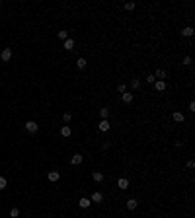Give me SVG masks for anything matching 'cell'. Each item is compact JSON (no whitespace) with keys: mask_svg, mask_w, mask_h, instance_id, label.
<instances>
[{"mask_svg":"<svg viewBox=\"0 0 195 218\" xmlns=\"http://www.w3.org/2000/svg\"><path fill=\"white\" fill-rule=\"evenodd\" d=\"M37 128H39V125L35 121H27L26 123V131L27 133H37Z\"/></svg>","mask_w":195,"mask_h":218,"instance_id":"6da1fadb","label":"cell"},{"mask_svg":"<svg viewBox=\"0 0 195 218\" xmlns=\"http://www.w3.org/2000/svg\"><path fill=\"white\" fill-rule=\"evenodd\" d=\"M117 187H119L121 191H125V189H129V181L125 179V177H119V179H117Z\"/></svg>","mask_w":195,"mask_h":218,"instance_id":"7a4b0ae2","label":"cell"},{"mask_svg":"<svg viewBox=\"0 0 195 218\" xmlns=\"http://www.w3.org/2000/svg\"><path fill=\"white\" fill-rule=\"evenodd\" d=\"M109 123H107V119H102V121H100V125H98V128H100V131H104V133H107V131H109Z\"/></svg>","mask_w":195,"mask_h":218,"instance_id":"3957f363","label":"cell"},{"mask_svg":"<svg viewBox=\"0 0 195 218\" xmlns=\"http://www.w3.org/2000/svg\"><path fill=\"white\" fill-rule=\"evenodd\" d=\"M82 160H84V158H82L80 154H74V156L70 158V164H72V166H80V164H82Z\"/></svg>","mask_w":195,"mask_h":218,"instance_id":"277c9868","label":"cell"},{"mask_svg":"<svg viewBox=\"0 0 195 218\" xmlns=\"http://www.w3.org/2000/svg\"><path fill=\"white\" fill-rule=\"evenodd\" d=\"M154 88H156V92H164L166 90V82H164V80H156Z\"/></svg>","mask_w":195,"mask_h":218,"instance_id":"5b68a950","label":"cell"},{"mask_svg":"<svg viewBox=\"0 0 195 218\" xmlns=\"http://www.w3.org/2000/svg\"><path fill=\"white\" fill-rule=\"evenodd\" d=\"M133 94H131V92H125V94H121V99H123V103H131L133 101Z\"/></svg>","mask_w":195,"mask_h":218,"instance_id":"8992f818","label":"cell"},{"mask_svg":"<svg viewBox=\"0 0 195 218\" xmlns=\"http://www.w3.org/2000/svg\"><path fill=\"white\" fill-rule=\"evenodd\" d=\"M92 203H102V201H104V195H102V193H100V191H96V193H94V195H92Z\"/></svg>","mask_w":195,"mask_h":218,"instance_id":"52a82bcc","label":"cell"},{"mask_svg":"<svg viewBox=\"0 0 195 218\" xmlns=\"http://www.w3.org/2000/svg\"><path fill=\"white\" fill-rule=\"evenodd\" d=\"M0 58H2V60H10V58H12V49H4L2 55H0Z\"/></svg>","mask_w":195,"mask_h":218,"instance_id":"ba28073f","label":"cell"},{"mask_svg":"<svg viewBox=\"0 0 195 218\" xmlns=\"http://www.w3.org/2000/svg\"><path fill=\"white\" fill-rule=\"evenodd\" d=\"M90 203H92V201L88 199V197H82V199L78 201V205H80V208H88V206H90Z\"/></svg>","mask_w":195,"mask_h":218,"instance_id":"9c48e42d","label":"cell"},{"mask_svg":"<svg viewBox=\"0 0 195 218\" xmlns=\"http://www.w3.org/2000/svg\"><path fill=\"white\" fill-rule=\"evenodd\" d=\"M193 27H191V26H187V27H183V29H182V35H183V37H191V35H193Z\"/></svg>","mask_w":195,"mask_h":218,"instance_id":"30bf717a","label":"cell"},{"mask_svg":"<svg viewBox=\"0 0 195 218\" xmlns=\"http://www.w3.org/2000/svg\"><path fill=\"white\" fill-rule=\"evenodd\" d=\"M92 179L96 181V183L104 181V173H102V171H94V173H92Z\"/></svg>","mask_w":195,"mask_h":218,"instance_id":"8fae6325","label":"cell"},{"mask_svg":"<svg viewBox=\"0 0 195 218\" xmlns=\"http://www.w3.org/2000/svg\"><path fill=\"white\" fill-rule=\"evenodd\" d=\"M129 86L133 88V90H141V80H136V78H133L129 82Z\"/></svg>","mask_w":195,"mask_h":218,"instance_id":"7c38bea8","label":"cell"},{"mask_svg":"<svg viewBox=\"0 0 195 218\" xmlns=\"http://www.w3.org/2000/svg\"><path fill=\"white\" fill-rule=\"evenodd\" d=\"M47 177H49V181H58L61 173H58V171H49V175H47Z\"/></svg>","mask_w":195,"mask_h":218,"instance_id":"4fadbf2b","label":"cell"},{"mask_svg":"<svg viewBox=\"0 0 195 218\" xmlns=\"http://www.w3.org/2000/svg\"><path fill=\"white\" fill-rule=\"evenodd\" d=\"M136 205H139V203H136V199H129V201H127V208H129V210H135Z\"/></svg>","mask_w":195,"mask_h":218,"instance_id":"5bb4252c","label":"cell"},{"mask_svg":"<svg viewBox=\"0 0 195 218\" xmlns=\"http://www.w3.org/2000/svg\"><path fill=\"white\" fill-rule=\"evenodd\" d=\"M65 49L66 51H72V49H74V39H66L65 41Z\"/></svg>","mask_w":195,"mask_h":218,"instance_id":"9a60e30c","label":"cell"},{"mask_svg":"<svg viewBox=\"0 0 195 218\" xmlns=\"http://www.w3.org/2000/svg\"><path fill=\"white\" fill-rule=\"evenodd\" d=\"M172 117H174V121H176V123H183V113H180V111H176Z\"/></svg>","mask_w":195,"mask_h":218,"instance_id":"2e32d148","label":"cell"},{"mask_svg":"<svg viewBox=\"0 0 195 218\" xmlns=\"http://www.w3.org/2000/svg\"><path fill=\"white\" fill-rule=\"evenodd\" d=\"M86 64H88V60H86V58H82V57L76 60V66H78V68H86Z\"/></svg>","mask_w":195,"mask_h":218,"instance_id":"e0dca14e","label":"cell"},{"mask_svg":"<svg viewBox=\"0 0 195 218\" xmlns=\"http://www.w3.org/2000/svg\"><path fill=\"white\" fill-rule=\"evenodd\" d=\"M154 78H156V80H164V78H166V72H164V70H156L154 72Z\"/></svg>","mask_w":195,"mask_h":218,"instance_id":"ac0fdd59","label":"cell"},{"mask_svg":"<svg viewBox=\"0 0 195 218\" xmlns=\"http://www.w3.org/2000/svg\"><path fill=\"white\" fill-rule=\"evenodd\" d=\"M107 115H109V109H107V107L100 109V117H102V119H107Z\"/></svg>","mask_w":195,"mask_h":218,"instance_id":"d6986e66","label":"cell"},{"mask_svg":"<svg viewBox=\"0 0 195 218\" xmlns=\"http://www.w3.org/2000/svg\"><path fill=\"white\" fill-rule=\"evenodd\" d=\"M70 133H72V131H70V127H66V125H65L63 128H61V135H63V136H70Z\"/></svg>","mask_w":195,"mask_h":218,"instance_id":"ffe728a7","label":"cell"},{"mask_svg":"<svg viewBox=\"0 0 195 218\" xmlns=\"http://www.w3.org/2000/svg\"><path fill=\"white\" fill-rule=\"evenodd\" d=\"M20 216V210L18 208H12V210H10V218H18Z\"/></svg>","mask_w":195,"mask_h":218,"instance_id":"44dd1931","label":"cell"},{"mask_svg":"<svg viewBox=\"0 0 195 218\" xmlns=\"http://www.w3.org/2000/svg\"><path fill=\"white\" fill-rule=\"evenodd\" d=\"M117 92H119V94H125V92H127V86H125V84H119V86H117Z\"/></svg>","mask_w":195,"mask_h":218,"instance_id":"7402d4cb","label":"cell"},{"mask_svg":"<svg viewBox=\"0 0 195 218\" xmlns=\"http://www.w3.org/2000/svg\"><path fill=\"white\" fill-rule=\"evenodd\" d=\"M58 39H65V41H66V39H68V33H66L65 29H63V31H58Z\"/></svg>","mask_w":195,"mask_h":218,"instance_id":"603a6c76","label":"cell"},{"mask_svg":"<svg viewBox=\"0 0 195 218\" xmlns=\"http://www.w3.org/2000/svg\"><path fill=\"white\" fill-rule=\"evenodd\" d=\"M135 2H127V4H125V10H135Z\"/></svg>","mask_w":195,"mask_h":218,"instance_id":"cb8c5ba5","label":"cell"},{"mask_svg":"<svg viewBox=\"0 0 195 218\" xmlns=\"http://www.w3.org/2000/svg\"><path fill=\"white\" fill-rule=\"evenodd\" d=\"M70 119H72V115H70V113H65V115H63V121H65V123H68Z\"/></svg>","mask_w":195,"mask_h":218,"instance_id":"d4e9b609","label":"cell"},{"mask_svg":"<svg viewBox=\"0 0 195 218\" xmlns=\"http://www.w3.org/2000/svg\"><path fill=\"white\" fill-rule=\"evenodd\" d=\"M183 64H185V66L191 64V57H189V55H187V57H183Z\"/></svg>","mask_w":195,"mask_h":218,"instance_id":"484cf974","label":"cell"},{"mask_svg":"<svg viewBox=\"0 0 195 218\" xmlns=\"http://www.w3.org/2000/svg\"><path fill=\"white\" fill-rule=\"evenodd\" d=\"M6 183H8L6 177H0V189H4V187H6Z\"/></svg>","mask_w":195,"mask_h":218,"instance_id":"4316f807","label":"cell"},{"mask_svg":"<svg viewBox=\"0 0 195 218\" xmlns=\"http://www.w3.org/2000/svg\"><path fill=\"white\" fill-rule=\"evenodd\" d=\"M146 82H148V84H154V82H156V78H154V74H150V76H148V78H146Z\"/></svg>","mask_w":195,"mask_h":218,"instance_id":"83f0119b","label":"cell"},{"mask_svg":"<svg viewBox=\"0 0 195 218\" xmlns=\"http://www.w3.org/2000/svg\"><path fill=\"white\" fill-rule=\"evenodd\" d=\"M187 167H189V169H193V167H195V162L189 160V162H187Z\"/></svg>","mask_w":195,"mask_h":218,"instance_id":"f1b7e54d","label":"cell"},{"mask_svg":"<svg viewBox=\"0 0 195 218\" xmlns=\"http://www.w3.org/2000/svg\"><path fill=\"white\" fill-rule=\"evenodd\" d=\"M0 6H2V2H0Z\"/></svg>","mask_w":195,"mask_h":218,"instance_id":"f546056e","label":"cell"}]
</instances>
